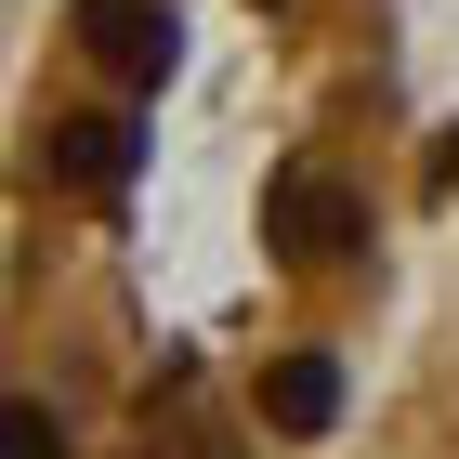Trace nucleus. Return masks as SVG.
<instances>
[{"instance_id":"nucleus-1","label":"nucleus","mask_w":459,"mask_h":459,"mask_svg":"<svg viewBox=\"0 0 459 459\" xmlns=\"http://www.w3.org/2000/svg\"><path fill=\"white\" fill-rule=\"evenodd\" d=\"M79 39H92V66H118L132 92H158L171 79V0H79Z\"/></svg>"},{"instance_id":"nucleus-2","label":"nucleus","mask_w":459,"mask_h":459,"mask_svg":"<svg viewBox=\"0 0 459 459\" xmlns=\"http://www.w3.org/2000/svg\"><path fill=\"white\" fill-rule=\"evenodd\" d=\"M276 249H289V263H342V249H354L342 184H276Z\"/></svg>"},{"instance_id":"nucleus-3","label":"nucleus","mask_w":459,"mask_h":459,"mask_svg":"<svg viewBox=\"0 0 459 459\" xmlns=\"http://www.w3.org/2000/svg\"><path fill=\"white\" fill-rule=\"evenodd\" d=\"M263 420H276V433H328V420H342V368H328V354L263 368Z\"/></svg>"},{"instance_id":"nucleus-4","label":"nucleus","mask_w":459,"mask_h":459,"mask_svg":"<svg viewBox=\"0 0 459 459\" xmlns=\"http://www.w3.org/2000/svg\"><path fill=\"white\" fill-rule=\"evenodd\" d=\"M144 158V118H92V132H66V184H132Z\"/></svg>"},{"instance_id":"nucleus-5","label":"nucleus","mask_w":459,"mask_h":459,"mask_svg":"<svg viewBox=\"0 0 459 459\" xmlns=\"http://www.w3.org/2000/svg\"><path fill=\"white\" fill-rule=\"evenodd\" d=\"M0 459H66V433L39 420V407H0Z\"/></svg>"},{"instance_id":"nucleus-6","label":"nucleus","mask_w":459,"mask_h":459,"mask_svg":"<svg viewBox=\"0 0 459 459\" xmlns=\"http://www.w3.org/2000/svg\"><path fill=\"white\" fill-rule=\"evenodd\" d=\"M433 171H446V184H459V132H446V158H433Z\"/></svg>"}]
</instances>
